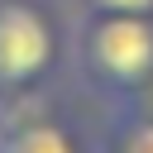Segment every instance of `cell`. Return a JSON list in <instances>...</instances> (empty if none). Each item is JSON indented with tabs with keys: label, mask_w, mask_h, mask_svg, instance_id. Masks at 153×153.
Instances as JSON below:
<instances>
[{
	"label": "cell",
	"mask_w": 153,
	"mask_h": 153,
	"mask_svg": "<svg viewBox=\"0 0 153 153\" xmlns=\"http://www.w3.org/2000/svg\"><path fill=\"white\" fill-rule=\"evenodd\" d=\"M81 10H105V14H153V0H81Z\"/></svg>",
	"instance_id": "obj_5"
},
{
	"label": "cell",
	"mask_w": 153,
	"mask_h": 153,
	"mask_svg": "<svg viewBox=\"0 0 153 153\" xmlns=\"http://www.w3.org/2000/svg\"><path fill=\"white\" fill-rule=\"evenodd\" d=\"M0 153H96V139L33 91H14L0 96Z\"/></svg>",
	"instance_id": "obj_3"
},
{
	"label": "cell",
	"mask_w": 153,
	"mask_h": 153,
	"mask_svg": "<svg viewBox=\"0 0 153 153\" xmlns=\"http://www.w3.org/2000/svg\"><path fill=\"white\" fill-rule=\"evenodd\" d=\"M96 153H153V120L105 105V124L96 134Z\"/></svg>",
	"instance_id": "obj_4"
},
{
	"label": "cell",
	"mask_w": 153,
	"mask_h": 153,
	"mask_svg": "<svg viewBox=\"0 0 153 153\" xmlns=\"http://www.w3.org/2000/svg\"><path fill=\"white\" fill-rule=\"evenodd\" d=\"M72 72L105 105H124L153 72V14L81 10L72 24Z\"/></svg>",
	"instance_id": "obj_1"
},
{
	"label": "cell",
	"mask_w": 153,
	"mask_h": 153,
	"mask_svg": "<svg viewBox=\"0 0 153 153\" xmlns=\"http://www.w3.org/2000/svg\"><path fill=\"white\" fill-rule=\"evenodd\" d=\"M72 57V33L43 0H0V96L38 91Z\"/></svg>",
	"instance_id": "obj_2"
},
{
	"label": "cell",
	"mask_w": 153,
	"mask_h": 153,
	"mask_svg": "<svg viewBox=\"0 0 153 153\" xmlns=\"http://www.w3.org/2000/svg\"><path fill=\"white\" fill-rule=\"evenodd\" d=\"M120 110H134V115H148V120H153V72L139 81V91H134V96H129Z\"/></svg>",
	"instance_id": "obj_6"
}]
</instances>
